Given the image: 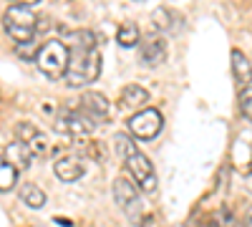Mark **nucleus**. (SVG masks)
<instances>
[{
	"label": "nucleus",
	"mask_w": 252,
	"mask_h": 227,
	"mask_svg": "<svg viewBox=\"0 0 252 227\" xmlns=\"http://www.w3.org/2000/svg\"><path fill=\"white\" fill-rule=\"evenodd\" d=\"M3 28L10 35V40H15V46H28L35 40L38 33V15L33 10V5L28 3H15L3 13Z\"/></svg>",
	"instance_id": "f257e3e1"
},
{
	"label": "nucleus",
	"mask_w": 252,
	"mask_h": 227,
	"mask_svg": "<svg viewBox=\"0 0 252 227\" xmlns=\"http://www.w3.org/2000/svg\"><path fill=\"white\" fill-rule=\"evenodd\" d=\"M71 64L66 71V84L71 89H81L86 84H94L101 73V53L98 48H83V51H68Z\"/></svg>",
	"instance_id": "f03ea898"
},
{
	"label": "nucleus",
	"mask_w": 252,
	"mask_h": 227,
	"mask_svg": "<svg viewBox=\"0 0 252 227\" xmlns=\"http://www.w3.org/2000/svg\"><path fill=\"white\" fill-rule=\"evenodd\" d=\"M35 64L40 68V73L48 76L51 81H58V78H66V71H68V64H71V53L66 48L63 40H46L40 46L38 56H35Z\"/></svg>",
	"instance_id": "7ed1b4c3"
},
{
	"label": "nucleus",
	"mask_w": 252,
	"mask_h": 227,
	"mask_svg": "<svg viewBox=\"0 0 252 227\" xmlns=\"http://www.w3.org/2000/svg\"><path fill=\"white\" fill-rule=\"evenodd\" d=\"M114 199L139 227L149 225V215H146V210H144V202L139 197V187H136V184H131L129 179H124V177L116 179L114 182Z\"/></svg>",
	"instance_id": "20e7f679"
},
{
	"label": "nucleus",
	"mask_w": 252,
	"mask_h": 227,
	"mask_svg": "<svg viewBox=\"0 0 252 227\" xmlns=\"http://www.w3.org/2000/svg\"><path fill=\"white\" fill-rule=\"evenodd\" d=\"M53 129L63 136H73V139H86L91 136V131L96 129V124L83 114L81 109H71V106H63L58 109L56 119H53Z\"/></svg>",
	"instance_id": "39448f33"
},
{
	"label": "nucleus",
	"mask_w": 252,
	"mask_h": 227,
	"mask_svg": "<svg viewBox=\"0 0 252 227\" xmlns=\"http://www.w3.org/2000/svg\"><path fill=\"white\" fill-rule=\"evenodd\" d=\"M124 167H126V172L131 174L134 184L141 192H146V195L157 192V174H154V167H152V162H149L146 154L136 152L134 157H129L124 162Z\"/></svg>",
	"instance_id": "423d86ee"
},
{
	"label": "nucleus",
	"mask_w": 252,
	"mask_h": 227,
	"mask_svg": "<svg viewBox=\"0 0 252 227\" xmlns=\"http://www.w3.org/2000/svg\"><path fill=\"white\" fill-rule=\"evenodd\" d=\"M126 124H129V134L131 136H136V139H154L161 131V127H164V119H161V114L157 109H144V111L134 114Z\"/></svg>",
	"instance_id": "0eeeda50"
},
{
	"label": "nucleus",
	"mask_w": 252,
	"mask_h": 227,
	"mask_svg": "<svg viewBox=\"0 0 252 227\" xmlns=\"http://www.w3.org/2000/svg\"><path fill=\"white\" fill-rule=\"evenodd\" d=\"M78 109L86 114L94 124H103L109 116H111V104H109V98L103 96V94H98V91H86L81 96V101H78Z\"/></svg>",
	"instance_id": "6e6552de"
},
{
	"label": "nucleus",
	"mask_w": 252,
	"mask_h": 227,
	"mask_svg": "<svg viewBox=\"0 0 252 227\" xmlns=\"http://www.w3.org/2000/svg\"><path fill=\"white\" fill-rule=\"evenodd\" d=\"M164 58H166V40L161 35H149L146 40L139 43V61H141V66L157 68V66L164 64Z\"/></svg>",
	"instance_id": "1a4fd4ad"
},
{
	"label": "nucleus",
	"mask_w": 252,
	"mask_h": 227,
	"mask_svg": "<svg viewBox=\"0 0 252 227\" xmlns=\"http://www.w3.org/2000/svg\"><path fill=\"white\" fill-rule=\"evenodd\" d=\"M182 23H184L182 15L174 8H169V5H159L152 13V28L157 33H161V35H177L182 31Z\"/></svg>",
	"instance_id": "9d476101"
},
{
	"label": "nucleus",
	"mask_w": 252,
	"mask_h": 227,
	"mask_svg": "<svg viewBox=\"0 0 252 227\" xmlns=\"http://www.w3.org/2000/svg\"><path fill=\"white\" fill-rule=\"evenodd\" d=\"M53 172H56V177H58L61 182H76V179L83 177V162H81L78 157L66 154V157L56 159Z\"/></svg>",
	"instance_id": "9b49d317"
},
{
	"label": "nucleus",
	"mask_w": 252,
	"mask_h": 227,
	"mask_svg": "<svg viewBox=\"0 0 252 227\" xmlns=\"http://www.w3.org/2000/svg\"><path fill=\"white\" fill-rule=\"evenodd\" d=\"M229 61H232V76L237 81L240 91L247 89V86H252V64H250V58L242 51L235 48L232 53H229Z\"/></svg>",
	"instance_id": "f8f14e48"
},
{
	"label": "nucleus",
	"mask_w": 252,
	"mask_h": 227,
	"mask_svg": "<svg viewBox=\"0 0 252 227\" xmlns=\"http://www.w3.org/2000/svg\"><path fill=\"white\" fill-rule=\"evenodd\" d=\"M146 104H149V91H146L144 86L139 84H129V86H124L121 91V106L126 109H131V111H144Z\"/></svg>",
	"instance_id": "ddd939ff"
},
{
	"label": "nucleus",
	"mask_w": 252,
	"mask_h": 227,
	"mask_svg": "<svg viewBox=\"0 0 252 227\" xmlns=\"http://www.w3.org/2000/svg\"><path fill=\"white\" fill-rule=\"evenodd\" d=\"M13 167H15V172H20V169H28L31 167V162L35 159L33 157V152H31V147H26V144H20V141H15V144H10L8 147V152L3 154Z\"/></svg>",
	"instance_id": "4468645a"
},
{
	"label": "nucleus",
	"mask_w": 252,
	"mask_h": 227,
	"mask_svg": "<svg viewBox=\"0 0 252 227\" xmlns=\"http://www.w3.org/2000/svg\"><path fill=\"white\" fill-rule=\"evenodd\" d=\"M18 197H20L23 204H28L31 210H40L46 204V192L40 190L38 184H33V182L20 184V187H18Z\"/></svg>",
	"instance_id": "2eb2a0df"
},
{
	"label": "nucleus",
	"mask_w": 252,
	"mask_h": 227,
	"mask_svg": "<svg viewBox=\"0 0 252 227\" xmlns=\"http://www.w3.org/2000/svg\"><path fill=\"white\" fill-rule=\"evenodd\" d=\"M66 48L68 51H83V48H96V35L89 31V28H78V31H71L66 35Z\"/></svg>",
	"instance_id": "dca6fc26"
},
{
	"label": "nucleus",
	"mask_w": 252,
	"mask_h": 227,
	"mask_svg": "<svg viewBox=\"0 0 252 227\" xmlns=\"http://www.w3.org/2000/svg\"><path fill=\"white\" fill-rule=\"evenodd\" d=\"M116 43L121 48H134L141 43V33H139V26L136 23H121L119 31H116Z\"/></svg>",
	"instance_id": "f3484780"
},
{
	"label": "nucleus",
	"mask_w": 252,
	"mask_h": 227,
	"mask_svg": "<svg viewBox=\"0 0 252 227\" xmlns=\"http://www.w3.org/2000/svg\"><path fill=\"white\" fill-rule=\"evenodd\" d=\"M18 184V172L13 164L0 154V192H10L13 187Z\"/></svg>",
	"instance_id": "a211bd4d"
},
{
	"label": "nucleus",
	"mask_w": 252,
	"mask_h": 227,
	"mask_svg": "<svg viewBox=\"0 0 252 227\" xmlns=\"http://www.w3.org/2000/svg\"><path fill=\"white\" fill-rule=\"evenodd\" d=\"M114 149H116V154H119L124 162L139 152L136 144H134V139H131V134H116V136H114Z\"/></svg>",
	"instance_id": "6ab92c4d"
},
{
	"label": "nucleus",
	"mask_w": 252,
	"mask_h": 227,
	"mask_svg": "<svg viewBox=\"0 0 252 227\" xmlns=\"http://www.w3.org/2000/svg\"><path fill=\"white\" fill-rule=\"evenodd\" d=\"M40 136V131H38V127L35 124H31V121H18L15 124V139L20 141V144H33L35 139Z\"/></svg>",
	"instance_id": "aec40b11"
},
{
	"label": "nucleus",
	"mask_w": 252,
	"mask_h": 227,
	"mask_svg": "<svg viewBox=\"0 0 252 227\" xmlns=\"http://www.w3.org/2000/svg\"><path fill=\"white\" fill-rule=\"evenodd\" d=\"M202 227H237V220L227 207H220L212 217L207 220V225H202Z\"/></svg>",
	"instance_id": "412c9836"
},
{
	"label": "nucleus",
	"mask_w": 252,
	"mask_h": 227,
	"mask_svg": "<svg viewBox=\"0 0 252 227\" xmlns=\"http://www.w3.org/2000/svg\"><path fill=\"white\" fill-rule=\"evenodd\" d=\"M237 106H240V114H242L247 121H252V86H247V89L240 91V96H237Z\"/></svg>",
	"instance_id": "4be33fe9"
},
{
	"label": "nucleus",
	"mask_w": 252,
	"mask_h": 227,
	"mask_svg": "<svg viewBox=\"0 0 252 227\" xmlns=\"http://www.w3.org/2000/svg\"><path fill=\"white\" fill-rule=\"evenodd\" d=\"M15 51H18V56H23V58H35L38 51H40V46L38 43H28V46H18Z\"/></svg>",
	"instance_id": "5701e85b"
},
{
	"label": "nucleus",
	"mask_w": 252,
	"mask_h": 227,
	"mask_svg": "<svg viewBox=\"0 0 252 227\" xmlns=\"http://www.w3.org/2000/svg\"><path fill=\"white\" fill-rule=\"evenodd\" d=\"M242 227H252V207L245 212V220H242Z\"/></svg>",
	"instance_id": "b1692460"
},
{
	"label": "nucleus",
	"mask_w": 252,
	"mask_h": 227,
	"mask_svg": "<svg viewBox=\"0 0 252 227\" xmlns=\"http://www.w3.org/2000/svg\"><path fill=\"white\" fill-rule=\"evenodd\" d=\"M245 187H247V192H252V172L245 174Z\"/></svg>",
	"instance_id": "393cba45"
},
{
	"label": "nucleus",
	"mask_w": 252,
	"mask_h": 227,
	"mask_svg": "<svg viewBox=\"0 0 252 227\" xmlns=\"http://www.w3.org/2000/svg\"><path fill=\"white\" fill-rule=\"evenodd\" d=\"M250 172H252V162H250Z\"/></svg>",
	"instance_id": "a878e982"
}]
</instances>
